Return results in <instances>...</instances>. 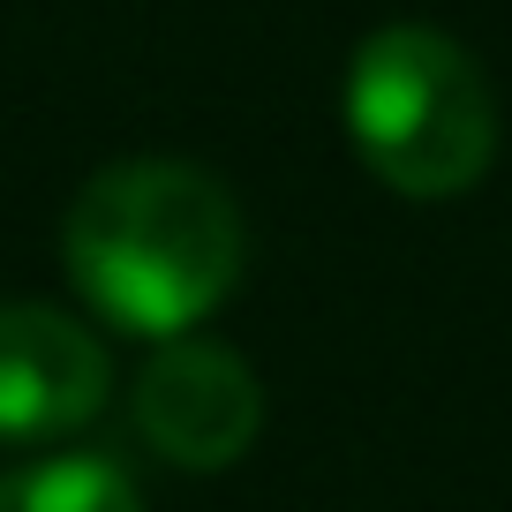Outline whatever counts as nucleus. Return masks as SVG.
Instances as JSON below:
<instances>
[{
    "label": "nucleus",
    "instance_id": "nucleus-1",
    "mask_svg": "<svg viewBox=\"0 0 512 512\" xmlns=\"http://www.w3.org/2000/svg\"><path fill=\"white\" fill-rule=\"evenodd\" d=\"M76 294L136 339H189L241 279V211L189 159H121L68 204Z\"/></svg>",
    "mask_w": 512,
    "mask_h": 512
},
{
    "label": "nucleus",
    "instance_id": "nucleus-2",
    "mask_svg": "<svg viewBox=\"0 0 512 512\" xmlns=\"http://www.w3.org/2000/svg\"><path fill=\"white\" fill-rule=\"evenodd\" d=\"M347 136L362 166L400 196H460L497 159V98L475 53L430 23H384L347 61Z\"/></svg>",
    "mask_w": 512,
    "mask_h": 512
},
{
    "label": "nucleus",
    "instance_id": "nucleus-3",
    "mask_svg": "<svg viewBox=\"0 0 512 512\" xmlns=\"http://www.w3.org/2000/svg\"><path fill=\"white\" fill-rule=\"evenodd\" d=\"M136 430L189 475H219L264 430V384L219 339H166L136 377Z\"/></svg>",
    "mask_w": 512,
    "mask_h": 512
},
{
    "label": "nucleus",
    "instance_id": "nucleus-4",
    "mask_svg": "<svg viewBox=\"0 0 512 512\" xmlns=\"http://www.w3.org/2000/svg\"><path fill=\"white\" fill-rule=\"evenodd\" d=\"M113 362L91 324L46 302H0V437L46 445L106 407Z\"/></svg>",
    "mask_w": 512,
    "mask_h": 512
},
{
    "label": "nucleus",
    "instance_id": "nucleus-5",
    "mask_svg": "<svg viewBox=\"0 0 512 512\" xmlns=\"http://www.w3.org/2000/svg\"><path fill=\"white\" fill-rule=\"evenodd\" d=\"M0 512H144V497L98 452H46L0 475Z\"/></svg>",
    "mask_w": 512,
    "mask_h": 512
}]
</instances>
